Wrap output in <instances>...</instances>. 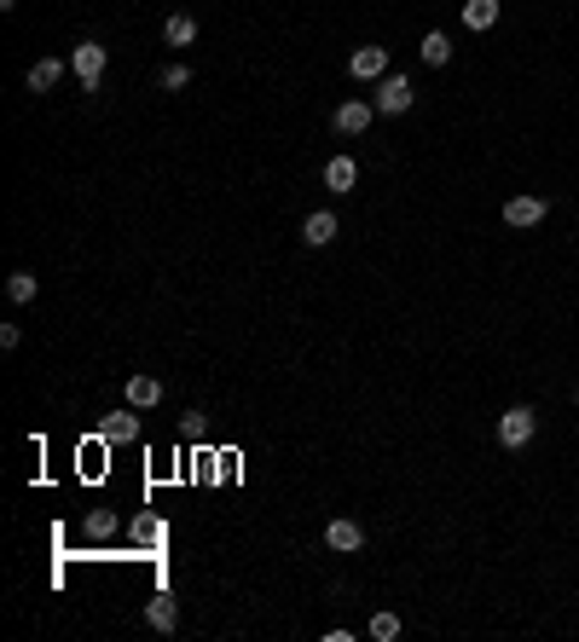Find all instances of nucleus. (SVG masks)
Masks as SVG:
<instances>
[{"label":"nucleus","instance_id":"obj_1","mask_svg":"<svg viewBox=\"0 0 579 642\" xmlns=\"http://www.w3.org/2000/svg\"><path fill=\"white\" fill-rule=\"evenodd\" d=\"M533 428H539V411H533V405H510V411L498 417V446H504V452H522L527 440H533Z\"/></svg>","mask_w":579,"mask_h":642},{"label":"nucleus","instance_id":"obj_5","mask_svg":"<svg viewBox=\"0 0 579 642\" xmlns=\"http://www.w3.org/2000/svg\"><path fill=\"white\" fill-rule=\"evenodd\" d=\"M348 76L353 81H383L388 76V46H360V53L348 58Z\"/></svg>","mask_w":579,"mask_h":642},{"label":"nucleus","instance_id":"obj_15","mask_svg":"<svg viewBox=\"0 0 579 642\" xmlns=\"http://www.w3.org/2000/svg\"><path fill=\"white\" fill-rule=\"evenodd\" d=\"M417 53H423V64H435V70H440V64H452V35H447V30H429Z\"/></svg>","mask_w":579,"mask_h":642},{"label":"nucleus","instance_id":"obj_6","mask_svg":"<svg viewBox=\"0 0 579 642\" xmlns=\"http://www.w3.org/2000/svg\"><path fill=\"white\" fill-rule=\"evenodd\" d=\"M336 232H342V220L330 215V208H313V215L302 220V243H307V249H325V243L336 238Z\"/></svg>","mask_w":579,"mask_h":642},{"label":"nucleus","instance_id":"obj_21","mask_svg":"<svg viewBox=\"0 0 579 642\" xmlns=\"http://www.w3.org/2000/svg\"><path fill=\"white\" fill-rule=\"evenodd\" d=\"M371 637H377V642H394V637H400V620H394V613H377V620H371Z\"/></svg>","mask_w":579,"mask_h":642},{"label":"nucleus","instance_id":"obj_13","mask_svg":"<svg viewBox=\"0 0 579 642\" xmlns=\"http://www.w3.org/2000/svg\"><path fill=\"white\" fill-rule=\"evenodd\" d=\"M325 185L330 191H353V185H360V163H353V156H330L325 163Z\"/></svg>","mask_w":579,"mask_h":642},{"label":"nucleus","instance_id":"obj_17","mask_svg":"<svg viewBox=\"0 0 579 642\" xmlns=\"http://www.w3.org/2000/svg\"><path fill=\"white\" fill-rule=\"evenodd\" d=\"M128 538H133V545H145V550H157V545H163V521H157V515H140Z\"/></svg>","mask_w":579,"mask_h":642},{"label":"nucleus","instance_id":"obj_3","mask_svg":"<svg viewBox=\"0 0 579 642\" xmlns=\"http://www.w3.org/2000/svg\"><path fill=\"white\" fill-rule=\"evenodd\" d=\"M70 70H76L81 93H93V88H98V76H105V46H98V41H81L76 53H70Z\"/></svg>","mask_w":579,"mask_h":642},{"label":"nucleus","instance_id":"obj_19","mask_svg":"<svg viewBox=\"0 0 579 642\" xmlns=\"http://www.w3.org/2000/svg\"><path fill=\"white\" fill-rule=\"evenodd\" d=\"M116 527H122V521H116V515H110V510H93L81 533H88V538H116Z\"/></svg>","mask_w":579,"mask_h":642},{"label":"nucleus","instance_id":"obj_11","mask_svg":"<svg viewBox=\"0 0 579 642\" xmlns=\"http://www.w3.org/2000/svg\"><path fill=\"white\" fill-rule=\"evenodd\" d=\"M98 440H105V446H128V440H140V417H128V411L105 417V423H98Z\"/></svg>","mask_w":579,"mask_h":642},{"label":"nucleus","instance_id":"obj_9","mask_svg":"<svg viewBox=\"0 0 579 642\" xmlns=\"http://www.w3.org/2000/svg\"><path fill=\"white\" fill-rule=\"evenodd\" d=\"M64 58H35V64H30V76H23V81H30V93H53L58 88V81H64Z\"/></svg>","mask_w":579,"mask_h":642},{"label":"nucleus","instance_id":"obj_16","mask_svg":"<svg viewBox=\"0 0 579 642\" xmlns=\"http://www.w3.org/2000/svg\"><path fill=\"white\" fill-rule=\"evenodd\" d=\"M464 23L470 30H492L498 23V0H464Z\"/></svg>","mask_w":579,"mask_h":642},{"label":"nucleus","instance_id":"obj_7","mask_svg":"<svg viewBox=\"0 0 579 642\" xmlns=\"http://www.w3.org/2000/svg\"><path fill=\"white\" fill-rule=\"evenodd\" d=\"M371 116H377V105H365V98H348V105H336V133H365L371 128Z\"/></svg>","mask_w":579,"mask_h":642},{"label":"nucleus","instance_id":"obj_8","mask_svg":"<svg viewBox=\"0 0 579 642\" xmlns=\"http://www.w3.org/2000/svg\"><path fill=\"white\" fill-rule=\"evenodd\" d=\"M145 625H151V631H175L180 625V602L168 596V590H157V596L145 602Z\"/></svg>","mask_w":579,"mask_h":642},{"label":"nucleus","instance_id":"obj_12","mask_svg":"<svg viewBox=\"0 0 579 642\" xmlns=\"http://www.w3.org/2000/svg\"><path fill=\"white\" fill-rule=\"evenodd\" d=\"M157 400H163V382H157V376H145V370H140V376H128V405H133V411H151Z\"/></svg>","mask_w":579,"mask_h":642},{"label":"nucleus","instance_id":"obj_4","mask_svg":"<svg viewBox=\"0 0 579 642\" xmlns=\"http://www.w3.org/2000/svg\"><path fill=\"white\" fill-rule=\"evenodd\" d=\"M545 215H550V203H545V197H510V203H504V226H515V232L539 226Z\"/></svg>","mask_w":579,"mask_h":642},{"label":"nucleus","instance_id":"obj_18","mask_svg":"<svg viewBox=\"0 0 579 642\" xmlns=\"http://www.w3.org/2000/svg\"><path fill=\"white\" fill-rule=\"evenodd\" d=\"M35 290H41V283H35V273H23V266L6 278V295H12L18 307H23V301H35Z\"/></svg>","mask_w":579,"mask_h":642},{"label":"nucleus","instance_id":"obj_2","mask_svg":"<svg viewBox=\"0 0 579 642\" xmlns=\"http://www.w3.org/2000/svg\"><path fill=\"white\" fill-rule=\"evenodd\" d=\"M412 98H417V88H412L405 76H383V81H377V98H371V105L383 110V116H405V110H412Z\"/></svg>","mask_w":579,"mask_h":642},{"label":"nucleus","instance_id":"obj_14","mask_svg":"<svg viewBox=\"0 0 579 642\" xmlns=\"http://www.w3.org/2000/svg\"><path fill=\"white\" fill-rule=\"evenodd\" d=\"M163 41H168V46H192V41H197V18H192V12H168Z\"/></svg>","mask_w":579,"mask_h":642},{"label":"nucleus","instance_id":"obj_20","mask_svg":"<svg viewBox=\"0 0 579 642\" xmlns=\"http://www.w3.org/2000/svg\"><path fill=\"white\" fill-rule=\"evenodd\" d=\"M157 81H163V93H180V88L192 81V70H186V64H168V70H163Z\"/></svg>","mask_w":579,"mask_h":642},{"label":"nucleus","instance_id":"obj_10","mask_svg":"<svg viewBox=\"0 0 579 642\" xmlns=\"http://www.w3.org/2000/svg\"><path fill=\"white\" fill-rule=\"evenodd\" d=\"M325 545L348 555V550H360V545H365V527H360V521H348V515H336V521L325 527Z\"/></svg>","mask_w":579,"mask_h":642}]
</instances>
